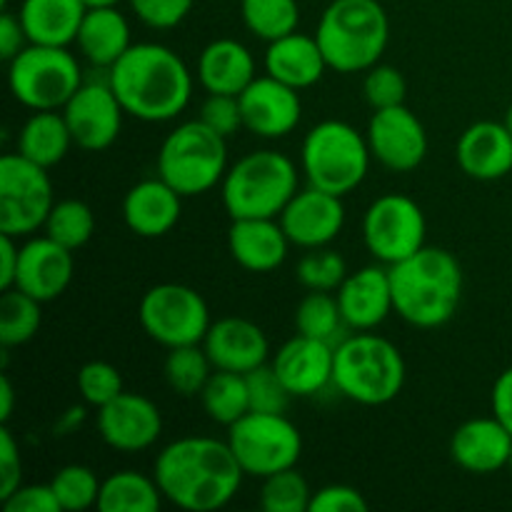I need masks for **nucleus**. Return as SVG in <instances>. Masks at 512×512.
<instances>
[{"instance_id": "obj_8", "label": "nucleus", "mask_w": 512, "mask_h": 512, "mask_svg": "<svg viewBox=\"0 0 512 512\" xmlns=\"http://www.w3.org/2000/svg\"><path fill=\"white\" fill-rule=\"evenodd\" d=\"M200 118L180 123L163 140L158 175L183 198H195L223 183L228 173V145Z\"/></svg>"}, {"instance_id": "obj_19", "label": "nucleus", "mask_w": 512, "mask_h": 512, "mask_svg": "<svg viewBox=\"0 0 512 512\" xmlns=\"http://www.w3.org/2000/svg\"><path fill=\"white\" fill-rule=\"evenodd\" d=\"M270 365L293 398H313L333 385L335 345L298 333L280 345Z\"/></svg>"}, {"instance_id": "obj_51", "label": "nucleus", "mask_w": 512, "mask_h": 512, "mask_svg": "<svg viewBox=\"0 0 512 512\" xmlns=\"http://www.w3.org/2000/svg\"><path fill=\"white\" fill-rule=\"evenodd\" d=\"M490 408H493L495 418L512 433V368L503 370L495 380L493 393H490Z\"/></svg>"}, {"instance_id": "obj_18", "label": "nucleus", "mask_w": 512, "mask_h": 512, "mask_svg": "<svg viewBox=\"0 0 512 512\" xmlns=\"http://www.w3.org/2000/svg\"><path fill=\"white\" fill-rule=\"evenodd\" d=\"M278 220L290 243L298 245V248H325L343 230L345 205L340 195L325 193V190L308 185L290 198Z\"/></svg>"}, {"instance_id": "obj_7", "label": "nucleus", "mask_w": 512, "mask_h": 512, "mask_svg": "<svg viewBox=\"0 0 512 512\" xmlns=\"http://www.w3.org/2000/svg\"><path fill=\"white\" fill-rule=\"evenodd\" d=\"M368 138L345 120H323L305 135L300 163L308 185L345 198L368 178Z\"/></svg>"}, {"instance_id": "obj_36", "label": "nucleus", "mask_w": 512, "mask_h": 512, "mask_svg": "<svg viewBox=\"0 0 512 512\" xmlns=\"http://www.w3.org/2000/svg\"><path fill=\"white\" fill-rule=\"evenodd\" d=\"M240 15L250 33L258 40L273 43L298 30V0H240Z\"/></svg>"}, {"instance_id": "obj_13", "label": "nucleus", "mask_w": 512, "mask_h": 512, "mask_svg": "<svg viewBox=\"0 0 512 512\" xmlns=\"http://www.w3.org/2000/svg\"><path fill=\"white\" fill-rule=\"evenodd\" d=\"M428 220L413 198L385 193L370 203L363 218V240L378 263L395 265L425 248Z\"/></svg>"}, {"instance_id": "obj_6", "label": "nucleus", "mask_w": 512, "mask_h": 512, "mask_svg": "<svg viewBox=\"0 0 512 512\" xmlns=\"http://www.w3.org/2000/svg\"><path fill=\"white\" fill-rule=\"evenodd\" d=\"M298 190V168L278 150L243 155L220 183L223 205L233 220L278 218Z\"/></svg>"}, {"instance_id": "obj_33", "label": "nucleus", "mask_w": 512, "mask_h": 512, "mask_svg": "<svg viewBox=\"0 0 512 512\" xmlns=\"http://www.w3.org/2000/svg\"><path fill=\"white\" fill-rule=\"evenodd\" d=\"M200 403H203V410L213 423L230 428L245 413H250L248 380H245L243 373L213 370L203 393H200Z\"/></svg>"}, {"instance_id": "obj_48", "label": "nucleus", "mask_w": 512, "mask_h": 512, "mask_svg": "<svg viewBox=\"0 0 512 512\" xmlns=\"http://www.w3.org/2000/svg\"><path fill=\"white\" fill-rule=\"evenodd\" d=\"M368 500L358 488L350 485H325L313 490L310 512H368Z\"/></svg>"}, {"instance_id": "obj_55", "label": "nucleus", "mask_w": 512, "mask_h": 512, "mask_svg": "<svg viewBox=\"0 0 512 512\" xmlns=\"http://www.w3.org/2000/svg\"><path fill=\"white\" fill-rule=\"evenodd\" d=\"M505 125H508V130L512 133V105L508 108V113H505V120H503Z\"/></svg>"}, {"instance_id": "obj_30", "label": "nucleus", "mask_w": 512, "mask_h": 512, "mask_svg": "<svg viewBox=\"0 0 512 512\" xmlns=\"http://www.w3.org/2000/svg\"><path fill=\"white\" fill-rule=\"evenodd\" d=\"M75 45L90 65L108 70L133 45L128 18L118 8H88Z\"/></svg>"}, {"instance_id": "obj_49", "label": "nucleus", "mask_w": 512, "mask_h": 512, "mask_svg": "<svg viewBox=\"0 0 512 512\" xmlns=\"http://www.w3.org/2000/svg\"><path fill=\"white\" fill-rule=\"evenodd\" d=\"M8 512H60V503L50 483L20 485L13 495L3 500Z\"/></svg>"}, {"instance_id": "obj_5", "label": "nucleus", "mask_w": 512, "mask_h": 512, "mask_svg": "<svg viewBox=\"0 0 512 512\" xmlns=\"http://www.w3.org/2000/svg\"><path fill=\"white\" fill-rule=\"evenodd\" d=\"M333 385L358 405L393 403L405 388L403 353L388 338L358 330L335 345Z\"/></svg>"}, {"instance_id": "obj_43", "label": "nucleus", "mask_w": 512, "mask_h": 512, "mask_svg": "<svg viewBox=\"0 0 512 512\" xmlns=\"http://www.w3.org/2000/svg\"><path fill=\"white\" fill-rule=\"evenodd\" d=\"M363 93H365V100H368V105L373 110L395 108V105L405 103V95H408V83H405V75L400 73L395 65L375 63L373 68L365 70Z\"/></svg>"}, {"instance_id": "obj_4", "label": "nucleus", "mask_w": 512, "mask_h": 512, "mask_svg": "<svg viewBox=\"0 0 512 512\" xmlns=\"http://www.w3.org/2000/svg\"><path fill=\"white\" fill-rule=\"evenodd\" d=\"M330 70L365 73L380 63L390 40V18L380 0H333L315 30Z\"/></svg>"}, {"instance_id": "obj_28", "label": "nucleus", "mask_w": 512, "mask_h": 512, "mask_svg": "<svg viewBox=\"0 0 512 512\" xmlns=\"http://www.w3.org/2000/svg\"><path fill=\"white\" fill-rule=\"evenodd\" d=\"M255 75V58L240 40L218 38L198 58V80L208 93L240 95Z\"/></svg>"}, {"instance_id": "obj_35", "label": "nucleus", "mask_w": 512, "mask_h": 512, "mask_svg": "<svg viewBox=\"0 0 512 512\" xmlns=\"http://www.w3.org/2000/svg\"><path fill=\"white\" fill-rule=\"evenodd\" d=\"M213 370L215 368L210 363L208 353H205L203 343L170 348L163 365L165 383L180 398H200Z\"/></svg>"}, {"instance_id": "obj_11", "label": "nucleus", "mask_w": 512, "mask_h": 512, "mask_svg": "<svg viewBox=\"0 0 512 512\" xmlns=\"http://www.w3.org/2000/svg\"><path fill=\"white\" fill-rule=\"evenodd\" d=\"M48 168L15 150L0 158V233L28 238L38 233L53 210Z\"/></svg>"}, {"instance_id": "obj_12", "label": "nucleus", "mask_w": 512, "mask_h": 512, "mask_svg": "<svg viewBox=\"0 0 512 512\" xmlns=\"http://www.w3.org/2000/svg\"><path fill=\"white\" fill-rule=\"evenodd\" d=\"M138 318L148 338L168 350L203 343L213 325L203 295L183 283L153 285L140 300Z\"/></svg>"}, {"instance_id": "obj_9", "label": "nucleus", "mask_w": 512, "mask_h": 512, "mask_svg": "<svg viewBox=\"0 0 512 512\" xmlns=\"http://www.w3.org/2000/svg\"><path fill=\"white\" fill-rule=\"evenodd\" d=\"M80 63L68 48L28 43L8 60V88L30 110H63L83 85Z\"/></svg>"}, {"instance_id": "obj_25", "label": "nucleus", "mask_w": 512, "mask_h": 512, "mask_svg": "<svg viewBox=\"0 0 512 512\" xmlns=\"http://www.w3.org/2000/svg\"><path fill=\"white\" fill-rule=\"evenodd\" d=\"M183 215V195L163 178L135 183L123 198V220L138 238H163Z\"/></svg>"}, {"instance_id": "obj_15", "label": "nucleus", "mask_w": 512, "mask_h": 512, "mask_svg": "<svg viewBox=\"0 0 512 512\" xmlns=\"http://www.w3.org/2000/svg\"><path fill=\"white\" fill-rule=\"evenodd\" d=\"M123 105L110 83H83L73 98L63 105L73 143L88 153L108 150L123 130Z\"/></svg>"}, {"instance_id": "obj_3", "label": "nucleus", "mask_w": 512, "mask_h": 512, "mask_svg": "<svg viewBox=\"0 0 512 512\" xmlns=\"http://www.w3.org/2000/svg\"><path fill=\"white\" fill-rule=\"evenodd\" d=\"M388 270L395 313L413 328H440L458 313L465 278L450 250L425 245Z\"/></svg>"}, {"instance_id": "obj_14", "label": "nucleus", "mask_w": 512, "mask_h": 512, "mask_svg": "<svg viewBox=\"0 0 512 512\" xmlns=\"http://www.w3.org/2000/svg\"><path fill=\"white\" fill-rule=\"evenodd\" d=\"M365 138H368L373 160L393 173H410L420 168L430 148L423 120L405 103L375 110Z\"/></svg>"}, {"instance_id": "obj_34", "label": "nucleus", "mask_w": 512, "mask_h": 512, "mask_svg": "<svg viewBox=\"0 0 512 512\" xmlns=\"http://www.w3.org/2000/svg\"><path fill=\"white\" fill-rule=\"evenodd\" d=\"M43 323V303L18 288L3 290L0 298V345L5 350L30 343Z\"/></svg>"}, {"instance_id": "obj_27", "label": "nucleus", "mask_w": 512, "mask_h": 512, "mask_svg": "<svg viewBox=\"0 0 512 512\" xmlns=\"http://www.w3.org/2000/svg\"><path fill=\"white\" fill-rule=\"evenodd\" d=\"M325 70H328V60L315 35L295 30L268 43V50H265V73L295 90L313 88L323 80Z\"/></svg>"}, {"instance_id": "obj_44", "label": "nucleus", "mask_w": 512, "mask_h": 512, "mask_svg": "<svg viewBox=\"0 0 512 512\" xmlns=\"http://www.w3.org/2000/svg\"><path fill=\"white\" fill-rule=\"evenodd\" d=\"M245 380H248L250 410H258V413H285L293 395L288 393V388L278 378L273 365L265 363L260 368L250 370V373H245Z\"/></svg>"}, {"instance_id": "obj_1", "label": "nucleus", "mask_w": 512, "mask_h": 512, "mask_svg": "<svg viewBox=\"0 0 512 512\" xmlns=\"http://www.w3.org/2000/svg\"><path fill=\"white\" fill-rule=\"evenodd\" d=\"M153 478L165 500L188 512L225 508L243 485V468L228 440L185 435L158 453Z\"/></svg>"}, {"instance_id": "obj_32", "label": "nucleus", "mask_w": 512, "mask_h": 512, "mask_svg": "<svg viewBox=\"0 0 512 512\" xmlns=\"http://www.w3.org/2000/svg\"><path fill=\"white\" fill-rule=\"evenodd\" d=\"M163 493L158 480L138 470H118L100 485V512H155L160 508Z\"/></svg>"}, {"instance_id": "obj_39", "label": "nucleus", "mask_w": 512, "mask_h": 512, "mask_svg": "<svg viewBox=\"0 0 512 512\" xmlns=\"http://www.w3.org/2000/svg\"><path fill=\"white\" fill-rule=\"evenodd\" d=\"M310 490L308 480L298 473V468L280 470V473L263 478L260 488V508L268 512H310Z\"/></svg>"}, {"instance_id": "obj_53", "label": "nucleus", "mask_w": 512, "mask_h": 512, "mask_svg": "<svg viewBox=\"0 0 512 512\" xmlns=\"http://www.w3.org/2000/svg\"><path fill=\"white\" fill-rule=\"evenodd\" d=\"M13 400V383H10L8 375H3V378H0V423H8L10 415H13Z\"/></svg>"}, {"instance_id": "obj_23", "label": "nucleus", "mask_w": 512, "mask_h": 512, "mask_svg": "<svg viewBox=\"0 0 512 512\" xmlns=\"http://www.w3.org/2000/svg\"><path fill=\"white\" fill-rule=\"evenodd\" d=\"M512 433L495 415L473 418L460 425L450 438V458L473 475H493L508 468Z\"/></svg>"}, {"instance_id": "obj_47", "label": "nucleus", "mask_w": 512, "mask_h": 512, "mask_svg": "<svg viewBox=\"0 0 512 512\" xmlns=\"http://www.w3.org/2000/svg\"><path fill=\"white\" fill-rule=\"evenodd\" d=\"M20 485H23V458L13 430L3 423L0 425V500L13 495Z\"/></svg>"}, {"instance_id": "obj_46", "label": "nucleus", "mask_w": 512, "mask_h": 512, "mask_svg": "<svg viewBox=\"0 0 512 512\" xmlns=\"http://www.w3.org/2000/svg\"><path fill=\"white\" fill-rule=\"evenodd\" d=\"M195 0H128L140 23L155 30H170L183 23Z\"/></svg>"}, {"instance_id": "obj_37", "label": "nucleus", "mask_w": 512, "mask_h": 512, "mask_svg": "<svg viewBox=\"0 0 512 512\" xmlns=\"http://www.w3.org/2000/svg\"><path fill=\"white\" fill-rule=\"evenodd\" d=\"M45 235L53 238L55 243L65 245L68 250H80L88 245V240L95 233V215L88 203L83 200H60L53 205L48 220H45Z\"/></svg>"}, {"instance_id": "obj_26", "label": "nucleus", "mask_w": 512, "mask_h": 512, "mask_svg": "<svg viewBox=\"0 0 512 512\" xmlns=\"http://www.w3.org/2000/svg\"><path fill=\"white\" fill-rule=\"evenodd\" d=\"M290 245L278 218H238L228 230L230 255L250 273L278 270L288 258Z\"/></svg>"}, {"instance_id": "obj_31", "label": "nucleus", "mask_w": 512, "mask_h": 512, "mask_svg": "<svg viewBox=\"0 0 512 512\" xmlns=\"http://www.w3.org/2000/svg\"><path fill=\"white\" fill-rule=\"evenodd\" d=\"M73 135L63 110H33L18 133V153L43 168H53L68 155Z\"/></svg>"}, {"instance_id": "obj_56", "label": "nucleus", "mask_w": 512, "mask_h": 512, "mask_svg": "<svg viewBox=\"0 0 512 512\" xmlns=\"http://www.w3.org/2000/svg\"><path fill=\"white\" fill-rule=\"evenodd\" d=\"M508 468L512 470V450H510V460H508Z\"/></svg>"}, {"instance_id": "obj_17", "label": "nucleus", "mask_w": 512, "mask_h": 512, "mask_svg": "<svg viewBox=\"0 0 512 512\" xmlns=\"http://www.w3.org/2000/svg\"><path fill=\"white\" fill-rule=\"evenodd\" d=\"M98 433L103 443L118 453H143L158 443L163 415L150 398L123 390L98 410Z\"/></svg>"}, {"instance_id": "obj_40", "label": "nucleus", "mask_w": 512, "mask_h": 512, "mask_svg": "<svg viewBox=\"0 0 512 512\" xmlns=\"http://www.w3.org/2000/svg\"><path fill=\"white\" fill-rule=\"evenodd\" d=\"M58 498L60 510L83 512L88 508H98V495L103 480H98L95 470L88 465H65L50 480Z\"/></svg>"}, {"instance_id": "obj_2", "label": "nucleus", "mask_w": 512, "mask_h": 512, "mask_svg": "<svg viewBox=\"0 0 512 512\" xmlns=\"http://www.w3.org/2000/svg\"><path fill=\"white\" fill-rule=\"evenodd\" d=\"M108 83L125 115L143 123H165L188 108L193 73L175 50L160 43H138L108 68Z\"/></svg>"}, {"instance_id": "obj_41", "label": "nucleus", "mask_w": 512, "mask_h": 512, "mask_svg": "<svg viewBox=\"0 0 512 512\" xmlns=\"http://www.w3.org/2000/svg\"><path fill=\"white\" fill-rule=\"evenodd\" d=\"M295 278L300 285L308 290H323V293H335L348 278V265H345L343 255L325 248H313L298 260L295 265Z\"/></svg>"}, {"instance_id": "obj_42", "label": "nucleus", "mask_w": 512, "mask_h": 512, "mask_svg": "<svg viewBox=\"0 0 512 512\" xmlns=\"http://www.w3.org/2000/svg\"><path fill=\"white\" fill-rule=\"evenodd\" d=\"M123 375L113 363L105 360H90L78 370V393L80 398L95 410L108 405L110 400L118 398L123 393Z\"/></svg>"}, {"instance_id": "obj_29", "label": "nucleus", "mask_w": 512, "mask_h": 512, "mask_svg": "<svg viewBox=\"0 0 512 512\" xmlns=\"http://www.w3.org/2000/svg\"><path fill=\"white\" fill-rule=\"evenodd\" d=\"M85 13L83 0H23L18 18L28 43L68 48L78 38Z\"/></svg>"}, {"instance_id": "obj_20", "label": "nucleus", "mask_w": 512, "mask_h": 512, "mask_svg": "<svg viewBox=\"0 0 512 512\" xmlns=\"http://www.w3.org/2000/svg\"><path fill=\"white\" fill-rule=\"evenodd\" d=\"M73 250L55 243L53 238H30L20 245L18 275L15 288L33 295L40 303L60 298L73 280Z\"/></svg>"}, {"instance_id": "obj_50", "label": "nucleus", "mask_w": 512, "mask_h": 512, "mask_svg": "<svg viewBox=\"0 0 512 512\" xmlns=\"http://www.w3.org/2000/svg\"><path fill=\"white\" fill-rule=\"evenodd\" d=\"M25 45H28V35H25L23 23L18 15L5 8L0 15V55L3 60H13Z\"/></svg>"}, {"instance_id": "obj_52", "label": "nucleus", "mask_w": 512, "mask_h": 512, "mask_svg": "<svg viewBox=\"0 0 512 512\" xmlns=\"http://www.w3.org/2000/svg\"><path fill=\"white\" fill-rule=\"evenodd\" d=\"M18 263H20L18 238L0 233V290L15 288Z\"/></svg>"}, {"instance_id": "obj_22", "label": "nucleus", "mask_w": 512, "mask_h": 512, "mask_svg": "<svg viewBox=\"0 0 512 512\" xmlns=\"http://www.w3.org/2000/svg\"><path fill=\"white\" fill-rule=\"evenodd\" d=\"M340 313L343 323L353 330H373L395 313L393 285H390V270L383 265H368L355 273H348L338 290Z\"/></svg>"}, {"instance_id": "obj_54", "label": "nucleus", "mask_w": 512, "mask_h": 512, "mask_svg": "<svg viewBox=\"0 0 512 512\" xmlns=\"http://www.w3.org/2000/svg\"><path fill=\"white\" fill-rule=\"evenodd\" d=\"M85 8H118L123 0H83Z\"/></svg>"}, {"instance_id": "obj_24", "label": "nucleus", "mask_w": 512, "mask_h": 512, "mask_svg": "<svg viewBox=\"0 0 512 512\" xmlns=\"http://www.w3.org/2000/svg\"><path fill=\"white\" fill-rule=\"evenodd\" d=\"M460 170L480 183H493L512 173V133L505 123L480 120L465 128L455 148Z\"/></svg>"}, {"instance_id": "obj_16", "label": "nucleus", "mask_w": 512, "mask_h": 512, "mask_svg": "<svg viewBox=\"0 0 512 512\" xmlns=\"http://www.w3.org/2000/svg\"><path fill=\"white\" fill-rule=\"evenodd\" d=\"M240 98L243 128L265 140H278L293 133L303 115L300 90L280 83L273 75H258Z\"/></svg>"}, {"instance_id": "obj_21", "label": "nucleus", "mask_w": 512, "mask_h": 512, "mask_svg": "<svg viewBox=\"0 0 512 512\" xmlns=\"http://www.w3.org/2000/svg\"><path fill=\"white\" fill-rule=\"evenodd\" d=\"M203 348L215 370L245 375L270 363V340L265 330L253 320L235 318V315L210 325Z\"/></svg>"}, {"instance_id": "obj_10", "label": "nucleus", "mask_w": 512, "mask_h": 512, "mask_svg": "<svg viewBox=\"0 0 512 512\" xmlns=\"http://www.w3.org/2000/svg\"><path fill=\"white\" fill-rule=\"evenodd\" d=\"M228 445L243 473L263 480L298 465L303 435L285 413L250 410L228 428Z\"/></svg>"}, {"instance_id": "obj_38", "label": "nucleus", "mask_w": 512, "mask_h": 512, "mask_svg": "<svg viewBox=\"0 0 512 512\" xmlns=\"http://www.w3.org/2000/svg\"><path fill=\"white\" fill-rule=\"evenodd\" d=\"M343 325V313H340L338 298L333 293L310 290L295 308V330L308 338L333 343Z\"/></svg>"}, {"instance_id": "obj_45", "label": "nucleus", "mask_w": 512, "mask_h": 512, "mask_svg": "<svg viewBox=\"0 0 512 512\" xmlns=\"http://www.w3.org/2000/svg\"><path fill=\"white\" fill-rule=\"evenodd\" d=\"M200 120L215 130L223 138L238 133L243 128V113H240V98L238 95H223V93H208V98L200 105Z\"/></svg>"}]
</instances>
